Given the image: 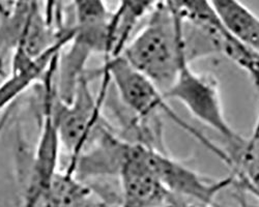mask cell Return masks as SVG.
<instances>
[{"label": "cell", "mask_w": 259, "mask_h": 207, "mask_svg": "<svg viewBox=\"0 0 259 207\" xmlns=\"http://www.w3.org/2000/svg\"><path fill=\"white\" fill-rule=\"evenodd\" d=\"M74 35L71 28L56 45L42 55L33 59L29 64L20 68H11L7 77L0 81V112L10 107L21 95L36 84H42L56 68L58 57Z\"/></svg>", "instance_id": "7"}, {"label": "cell", "mask_w": 259, "mask_h": 207, "mask_svg": "<svg viewBox=\"0 0 259 207\" xmlns=\"http://www.w3.org/2000/svg\"><path fill=\"white\" fill-rule=\"evenodd\" d=\"M224 28L236 40L259 54V16L241 0H209Z\"/></svg>", "instance_id": "8"}, {"label": "cell", "mask_w": 259, "mask_h": 207, "mask_svg": "<svg viewBox=\"0 0 259 207\" xmlns=\"http://www.w3.org/2000/svg\"><path fill=\"white\" fill-rule=\"evenodd\" d=\"M148 147L131 142L117 177L120 186L118 207H160L174 197L150 168Z\"/></svg>", "instance_id": "6"}, {"label": "cell", "mask_w": 259, "mask_h": 207, "mask_svg": "<svg viewBox=\"0 0 259 207\" xmlns=\"http://www.w3.org/2000/svg\"><path fill=\"white\" fill-rule=\"evenodd\" d=\"M91 79L86 72L79 80L70 101L60 100L56 92L53 98L52 113L59 141L70 154L68 167L74 165L102 127L108 122L102 114L108 91L100 89L99 94L95 96L90 85Z\"/></svg>", "instance_id": "3"}, {"label": "cell", "mask_w": 259, "mask_h": 207, "mask_svg": "<svg viewBox=\"0 0 259 207\" xmlns=\"http://www.w3.org/2000/svg\"><path fill=\"white\" fill-rule=\"evenodd\" d=\"M159 0H120L112 17L113 52L112 56L120 54L140 20L149 15Z\"/></svg>", "instance_id": "10"}, {"label": "cell", "mask_w": 259, "mask_h": 207, "mask_svg": "<svg viewBox=\"0 0 259 207\" xmlns=\"http://www.w3.org/2000/svg\"><path fill=\"white\" fill-rule=\"evenodd\" d=\"M5 57L0 55V79L5 78Z\"/></svg>", "instance_id": "11"}, {"label": "cell", "mask_w": 259, "mask_h": 207, "mask_svg": "<svg viewBox=\"0 0 259 207\" xmlns=\"http://www.w3.org/2000/svg\"><path fill=\"white\" fill-rule=\"evenodd\" d=\"M147 161L170 194L202 207H220L215 202L217 196L235 181L232 174L219 179L202 175L167 151L153 147L147 149Z\"/></svg>", "instance_id": "5"}, {"label": "cell", "mask_w": 259, "mask_h": 207, "mask_svg": "<svg viewBox=\"0 0 259 207\" xmlns=\"http://www.w3.org/2000/svg\"><path fill=\"white\" fill-rule=\"evenodd\" d=\"M235 178L233 186L240 191L259 193V128L239 146L225 149Z\"/></svg>", "instance_id": "9"}, {"label": "cell", "mask_w": 259, "mask_h": 207, "mask_svg": "<svg viewBox=\"0 0 259 207\" xmlns=\"http://www.w3.org/2000/svg\"><path fill=\"white\" fill-rule=\"evenodd\" d=\"M120 55L164 93L185 64H190L184 21L168 0H159L147 22Z\"/></svg>", "instance_id": "1"}, {"label": "cell", "mask_w": 259, "mask_h": 207, "mask_svg": "<svg viewBox=\"0 0 259 207\" xmlns=\"http://www.w3.org/2000/svg\"><path fill=\"white\" fill-rule=\"evenodd\" d=\"M163 94L166 99L181 101L194 118L222 136L228 144L227 149L239 146L245 140L227 121L219 83L211 75L194 72L190 64H185L174 84Z\"/></svg>", "instance_id": "4"}, {"label": "cell", "mask_w": 259, "mask_h": 207, "mask_svg": "<svg viewBox=\"0 0 259 207\" xmlns=\"http://www.w3.org/2000/svg\"><path fill=\"white\" fill-rule=\"evenodd\" d=\"M0 12H2V8H0Z\"/></svg>", "instance_id": "13"}, {"label": "cell", "mask_w": 259, "mask_h": 207, "mask_svg": "<svg viewBox=\"0 0 259 207\" xmlns=\"http://www.w3.org/2000/svg\"><path fill=\"white\" fill-rule=\"evenodd\" d=\"M100 74L102 77L109 79L111 84L115 86L118 98L123 107L135 117L152 121L161 119L162 115H166L181 129L227 164L228 156L225 149L212 143L200 131L194 129L181 118L169 106L163 92L147 77L130 65L120 54L106 58L104 66L96 71L95 77Z\"/></svg>", "instance_id": "2"}, {"label": "cell", "mask_w": 259, "mask_h": 207, "mask_svg": "<svg viewBox=\"0 0 259 207\" xmlns=\"http://www.w3.org/2000/svg\"><path fill=\"white\" fill-rule=\"evenodd\" d=\"M249 194H251L252 196H254L255 198H257L259 200V193H257V192H249Z\"/></svg>", "instance_id": "12"}]
</instances>
